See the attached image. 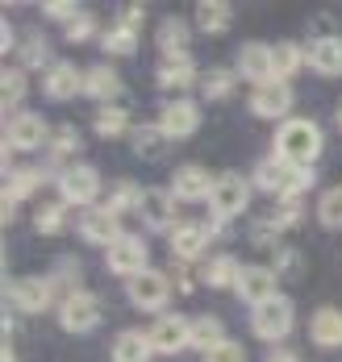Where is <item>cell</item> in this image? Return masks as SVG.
<instances>
[{"label":"cell","instance_id":"1","mask_svg":"<svg viewBox=\"0 0 342 362\" xmlns=\"http://www.w3.org/2000/svg\"><path fill=\"white\" fill-rule=\"evenodd\" d=\"M313 180H317L313 167H297V163H288L280 154L259 158V167H255V187L280 196V200H301V192H309Z\"/></svg>","mask_w":342,"mask_h":362},{"label":"cell","instance_id":"2","mask_svg":"<svg viewBox=\"0 0 342 362\" xmlns=\"http://www.w3.org/2000/svg\"><path fill=\"white\" fill-rule=\"evenodd\" d=\"M275 154L297 163V167H313V158L321 154V129L309 117H288L275 129Z\"/></svg>","mask_w":342,"mask_h":362},{"label":"cell","instance_id":"3","mask_svg":"<svg viewBox=\"0 0 342 362\" xmlns=\"http://www.w3.org/2000/svg\"><path fill=\"white\" fill-rule=\"evenodd\" d=\"M55 279L50 275H25V279H8L4 284V304L21 308L25 317H38L55 304Z\"/></svg>","mask_w":342,"mask_h":362},{"label":"cell","instance_id":"4","mask_svg":"<svg viewBox=\"0 0 342 362\" xmlns=\"http://www.w3.org/2000/svg\"><path fill=\"white\" fill-rule=\"evenodd\" d=\"M292 325H297V313H292V300L288 296H271V300H263L255 313H251V329H255V337L259 341H284L288 333H292Z\"/></svg>","mask_w":342,"mask_h":362},{"label":"cell","instance_id":"5","mask_svg":"<svg viewBox=\"0 0 342 362\" xmlns=\"http://www.w3.org/2000/svg\"><path fill=\"white\" fill-rule=\"evenodd\" d=\"M246 204H251V183L242 180L238 171H226V175H217L213 183V192H209V221H229L238 217V213H246Z\"/></svg>","mask_w":342,"mask_h":362},{"label":"cell","instance_id":"6","mask_svg":"<svg viewBox=\"0 0 342 362\" xmlns=\"http://www.w3.org/2000/svg\"><path fill=\"white\" fill-rule=\"evenodd\" d=\"M55 183H59L63 204H79V209H92V200H96V192H101V175H96V167H88V163H67Z\"/></svg>","mask_w":342,"mask_h":362},{"label":"cell","instance_id":"7","mask_svg":"<svg viewBox=\"0 0 342 362\" xmlns=\"http://www.w3.org/2000/svg\"><path fill=\"white\" fill-rule=\"evenodd\" d=\"M171 279L163 275V271H142V275H134V279H125V296H130V304L134 308H142V313H163L167 308V300H171Z\"/></svg>","mask_w":342,"mask_h":362},{"label":"cell","instance_id":"8","mask_svg":"<svg viewBox=\"0 0 342 362\" xmlns=\"http://www.w3.org/2000/svg\"><path fill=\"white\" fill-rule=\"evenodd\" d=\"M217 233H222L217 221H180L171 229V254H176V262H196Z\"/></svg>","mask_w":342,"mask_h":362},{"label":"cell","instance_id":"9","mask_svg":"<svg viewBox=\"0 0 342 362\" xmlns=\"http://www.w3.org/2000/svg\"><path fill=\"white\" fill-rule=\"evenodd\" d=\"M46 142H50V129H46V121H42L38 112H13L4 121V146L8 150L30 154V150H38Z\"/></svg>","mask_w":342,"mask_h":362},{"label":"cell","instance_id":"10","mask_svg":"<svg viewBox=\"0 0 342 362\" xmlns=\"http://www.w3.org/2000/svg\"><path fill=\"white\" fill-rule=\"evenodd\" d=\"M105 262H109V271L121 275V279H134V275L151 271V267H147V242L134 238V233H121L113 246L105 250Z\"/></svg>","mask_w":342,"mask_h":362},{"label":"cell","instance_id":"11","mask_svg":"<svg viewBox=\"0 0 342 362\" xmlns=\"http://www.w3.org/2000/svg\"><path fill=\"white\" fill-rule=\"evenodd\" d=\"M59 325L67 329V333H88V329L101 325V300L92 296V291H72V296H63V304H59Z\"/></svg>","mask_w":342,"mask_h":362},{"label":"cell","instance_id":"12","mask_svg":"<svg viewBox=\"0 0 342 362\" xmlns=\"http://www.w3.org/2000/svg\"><path fill=\"white\" fill-rule=\"evenodd\" d=\"M288 109H292V88L284 79H267L251 92V112L255 117H267V121H288Z\"/></svg>","mask_w":342,"mask_h":362},{"label":"cell","instance_id":"13","mask_svg":"<svg viewBox=\"0 0 342 362\" xmlns=\"http://www.w3.org/2000/svg\"><path fill=\"white\" fill-rule=\"evenodd\" d=\"M238 75L251 79L255 88L267 83V79H275V46H267V42H242L238 46Z\"/></svg>","mask_w":342,"mask_h":362},{"label":"cell","instance_id":"14","mask_svg":"<svg viewBox=\"0 0 342 362\" xmlns=\"http://www.w3.org/2000/svg\"><path fill=\"white\" fill-rule=\"evenodd\" d=\"M151 346L159 354H180L184 346H192V321L180 313H163L151 325Z\"/></svg>","mask_w":342,"mask_h":362},{"label":"cell","instance_id":"15","mask_svg":"<svg viewBox=\"0 0 342 362\" xmlns=\"http://www.w3.org/2000/svg\"><path fill=\"white\" fill-rule=\"evenodd\" d=\"M138 217L147 221V229H154V233L176 229L180 221H176V196H171V187H167V192H163V187H142Z\"/></svg>","mask_w":342,"mask_h":362},{"label":"cell","instance_id":"16","mask_svg":"<svg viewBox=\"0 0 342 362\" xmlns=\"http://www.w3.org/2000/svg\"><path fill=\"white\" fill-rule=\"evenodd\" d=\"M159 129L167 134V142H176V138H192L196 129H200V109L192 105V100H167L163 112H159Z\"/></svg>","mask_w":342,"mask_h":362},{"label":"cell","instance_id":"17","mask_svg":"<svg viewBox=\"0 0 342 362\" xmlns=\"http://www.w3.org/2000/svg\"><path fill=\"white\" fill-rule=\"evenodd\" d=\"M121 233H125V229H121L117 213H109L105 204H101V209H84V217H79V238H84V242H92V246H105V250H109Z\"/></svg>","mask_w":342,"mask_h":362},{"label":"cell","instance_id":"18","mask_svg":"<svg viewBox=\"0 0 342 362\" xmlns=\"http://www.w3.org/2000/svg\"><path fill=\"white\" fill-rule=\"evenodd\" d=\"M238 296L251 304V308H259L263 300H271L275 296V271L271 267H263V262H255V267H242V275H238Z\"/></svg>","mask_w":342,"mask_h":362},{"label":"cell","instance_id":"19","mask_svg":"<svg viewBox=\"0 0 342 362\" xmlns=\"http://www.w3.org/2000/svg\"><path fill=\"white\" fill-rule=\"evenodd\" d=\"M42 92L50 100H72L84 92V75L72 67V63H50L46 67V79H42Z\"/></svg>","mask_w":342,"mask_h":362},{"label":"cell","instance_id":"20","mask_svg":"<svg viewBox=\"0 0 342 362\" xmlns=\"http://www.w3.org/2000/svg\"><path fill=\"white\" fill-rule=\"evenodd\" d=\"M213 175L205 171V167H180L176 171V180H171V196L176 200H209V192H213Z\"/></svg>","mask_w":342,"mask_h":362},{"label":"cell","instance_id":"21","mask_svg":"<svg viewBox=\"0 0 342 362\" xmlns=\"http://www.w3.org/2000/svg\"><path fill=\"white\" fill-rule=\"evenodd\" d=\"M309 67L317 75H342V37L338 34H321L309 46Z\"/></svg>","mask_w":342,"mask_h":362},{"label":"cell","instance_id":"22","mask_svg":"<svg viewBox=\"0 0 342 362\" xmlns=\"http://www.w3.org/2000/svg\"><path fill=\"white\" fill-rule=\"evenodd\" d=\"M125 92V83H121V75L109 67V63H96L92 71L84 75V96H92V100H101V105H109Z\"/></svg>","mask_w":342,"mask_h":362},{"label":"cell","instance_id":"23","mask_svg":"<svg viewBox=\"0 0 342 362\" xmlns=\"http://www.w3.org/2000/svg\"><path fill=\"white\" fill-rule=\"evenodd\" d=\"M309 337H313V346H321V350H338L342 346V313L338 308H317V313L309 317Z\"/></svg>","mask_w":342,"mask_h":362},{"label":"cell","instance_id":"24","mask_svg":"<svg viewBox=\"0 0 342 362\" xmlns=\"http://www.w3.org/2000/svg\"><path fill=\"white\" fill-rule=\"evenodd\" d=\"M154 42H159V54H163V59H188V42H192L188 21H180V17H167V21L159 25Z\"/></svg>","mask_w":342,"mask_h":362},{"label":"cell","instance_id":"25","mask_svg":"<svg viewBox=\"0 0 342 362\" xmlns=\"http://www.w3.org/2000/svg\"><path fill=\"white\" fill-rule=\"evenodd\" d=\"M154 346L151 333H138V329H125L113 337V362H151Z\"/></svg>","mask_w":342,"mask_h":362},{"label":"cell","instance_id":"26","mask_svg":"<svg viewBox=\"0 0 342 362\" xmlns=\"http://www.w3.org/2000/svg\"><path fill=\"white\" fill-rule=\"evenodd\" d=\"M130 146H134L138 158L159 163V158L167 154V134H163L159 125H134V129H130Z\"/></svg>","mask_w":342,"mask_h":362},{"label":"cell","instance_id":"27","mask_svg":"<svg viewBox=\"0 0 342 362\" xmlns=\"http://www.w3.org/2000/svg\"><path fill=\"white\" fill-rule=\"evenodd\" d=\"M238 275H242V262L229 258V254L205 258V267H200V279H205L209 288H238Z\"/></svg>","mask_w":342,"mask_h":362},{"label":"cell","instance_id":"28","mask_svg":"<svg viewBox=\"0 0 342 362\" xmlns=\"http://www.w3.org/2000/svg\"><path fill=\"white\" fill-rule=\"evenodd\" d=\"M192 83H196L192 59H163L159 63V88L163 92H188Z\"/></svg>","mask_w":342,"mask_h":362},{"label":"cell","instance_id":"29","mask_svg":"<svg viewBox=\"0 0 342 362\" xmlns=\"http://www.w3.org/2000/svg\"><path fill=\"white\" fill-rule=\"evenodd\" d=\"M46 180V171L42 167H25V171H4V200H25V196H34Z\"/></svg>","mask_w":342,"mask_h":362},{"label":"cell","instance_id":"30","mask_svg":"<svg viewBox=\"0 0 342 362\" xmlns=\"http://www.w3.org/2000/svg\"><path fill=\"white\" fill-rule=\"evenodd\" d=\"M229 21H234V8L222 4V0H200L196 4V25L205 34H222V30H229Z\"/></svg>","mask_w":342,"mask_h":362},{"label":"cell","instance_id":"31","mask_svg":"<svg viewBox=\"0 0 342 362\" xmlns=\"http://www.w3.org/2000/svg\"><path fill=\"white\" fill-rule=\"evenodd\" d=\"M101 50H105L109 59H130V54L138 50V30H125V25H109V30L101 34Z\"/></svg>","mask_w":342,"mask_h":362},{"label":"cell","instance_id":"32","mask_svg":"<svg viewBox=\"0 0 342 362\" xmlns=\"http://www.w3.org/2000/svg\"><path fill=\"white\" fill-rule=\"evenodd\" d=\"M304 63H309V50H301L297 42H280V46H275V79H284V83H288Z\"/></svg>","mask_w":342,"mask_h":362},{"label":"cell","instance_id":"33","mask_svg":"<svg viewBox=\"0 0 342 362\" xmlns=\"http://www.w3.org/2000/svg\"><path fill=\"white\" fill-rule=\"evenodd\" d=\"M222 341H226V329H222V321H217L213 313L192 321V346H196V350H205V354H209V350H213V346H222Z\"/></svg>","mask_w":342,"mask_h":362},{"label":"cell","instance_id":"34","mask_svg":"<svg viewBox=\"0 0 342 362\" xmlns=\"http://www.w3.org/2000/svg\"><path fill=\"white\" fill-rule=\"evenodd\" d=\"M138 204H142V187H138L134 180H117L113 192H109V200H105V209L117 213V217H121L125 209H138Z\"/></svg>","mask_w":342,"mask_h":362},{"label":"cell","instance_id":"35","mask_svg":"<svg viewBox=\"0 0 342 362\" xmlns=\"http://www.w3.org/2000/svg\"><path fill=\"white\" fill-rule=\"evenodd\" d=\"M92 125H96V134H101V138H121V134L130 129V112L121 109V105H105V109L96 112V121H92Z\"/></svg>","mask_w":342,"mask_h":362},{"label":"cell","instance_id":"36","mask_svg":"<svg viewBox=\"0 0 342 362\" xmlns=\"http://www.w3.org/2000/svg\"><path fill=\"white\" fill-rule=\"evenodd\" d=\"M301 217H304V204H301V200H280V204H275L267 217H259V221H263L267 229H275V233H280V229L301 225Z\"/></svg>","mask_w":342,"mask_h":362},{"label":"cell","instance_id":"37","mask_svg":"<svg viewBox=\"0 0 342 362\" xmlns=\"http://www.w3.org/2000/svg\"><path fill=\"white\" fill-rule=\"evenodd\" d=\"M317 221H321V229H342V183L321 192V200H317Z\"/></svg>","mask_w":342,"mask_h":362},{"label":"cell","instance_id":"38","mask_svg":"<svg viewBox=\"0 0 342 362\" xmlns=\"http://www.w3.org/2000/svg\"><path fill=\"white\" fill-rule=\"evenodd\" d=\"M234 83H238V75L226 71V67H217V71H205V75H200V92H205L209 100H226L229 92H234Z\"/></svg>","mask_w":342,"mask_h":362},{"label":"cell","instance_id":"39","mask_svg":"<svg viewBox=\"0 0 342 362\" xmlns=\"http://www.w3.org/2000/svg\"><path fill=\"white\" fill-rule=\"evenodd\" d=\"M50 158H59V163H63V158H76L79 154V134L76 129H72V125H59V129H55V134H50Z\"/></svg>","mask_w":342,"mask_h":362},{"label":"cell","instance_id":"40","mask_svg":"<svg viewBox=\"0 0 342 362\" xmlns=\"http://www.w3.org/2000/svg\"><path fill=\"white\" fill-rule=\"evenodd\" d=\"M0 100H4V109H8V117H13V109H17V100L25 96V71L21 67H4V79H0Z\"/></svg>","mask_w":342,"mask_h":362},{"label":"cell","instance_id":"41","mask_svg":"<svg viewBox=\"0 0 342 362\" xmlns=\"http://www.w3.org/2000/svg\"><path fill=\"white\" fill-rule=\"evenodd\" d=\"M63 225H67V204L59 200V204H46L38 209V217H34V229L46 233V238H55V233H63Z\"/></svg>","mask_w":342,"mask_h":362},{"label":"cell","instance_id":"42","mask_svg":"<svg viewBox=\"0 0 342 362\" xmlns=\"http://www.w3.org/2000/svg\"><path fill=\"white\" fill-rule=\"evenodd\" d=\"M50 279H55V288H63L67 296H72V291H84V288H79V262L72 258V254H63V258L55 262Z\"/></svg>","mask_w":342,"mask_h":362},{"label":"cell","instance_id":"43","mask_svg":"<svg viewBox=\"0 0 342 362\" xmlns=\"http://www.w3.org/2000/svg\"><path fill=\"white\" fill-rule=\"evenodd\" d=\"M17 59H21L25 67H42V63H46V37H42V34L25 37V42H21V50H17Z\"/></svg>","mask_w":342,"mask_h":362},{"label":"cell","instance_id":"44","mask_svg":"<svg viewBox=\"0 0 342 362\" xmlns=\"http://www.w3.org/2000/svg\"><path fill=\"white\" fill-rule=\"evenodd\" d=\"M92 34H96V21H92L88 13H76V17L63 25V37H67V42H88Z\"/></svg>","mask_w":342,"mask_h":362},{"label":"cell","instance_id":"45","mask_svg":"<svg viewBox=\"0 0 342 362\" xmlns=\"http://www.w3.org/2000/svg\"><path fill=\"white\" fill-rule=\"evenodd\" d=\"M205 362H246V350L238 346V341H222V346H213L209 354H205Z\"/></svg>","mask_w":342,"mask_h":362},{"label":"cell","instance_id":"46","mask_svg":"<svg viewBox=\"0 0 342 362\" xmlns=\"http://www.w3.org/2000/svg\"><path fill=\"white\" fill-rule=\"evenodd\" d=\"M42 13H46L50 21H63V25H67V21L76 17L79 8L72 4V0H46V4H42Z\"/></svg>","mask_w":342,"mask_h":362},{"label":"cell","instance_id":"47","mask_svg":"<svg viewBox=\"0 0 342 362\" xmlns=\"http://www.w3.org/2000/svg\"><path fill=\"white\" fill-rule=\"evenodd\" d=\"M275 250V258H271V271H297L301 267V254L288 250V246H271Z\"/></svg>","mask_w":342,"mask_h":362},{"label":"cell","instance_id":"48","mask_svg":"<svg viewBox=\"0 0 342 362\" xmlns=\"http://www.w3.org/2000/svg\"><path fill=\"white\" fill-rule=\"evenodd\" d=\"M0 37H4V59H13V54H17V34H13V25H8V21L0 25Z\"/></svg>","mask_w":342,"mask_h":362},{"label":"cell","instance_id":"49","mask_svg":"<svg viewBox=\"0 0 342 362\" xmlns=\"http://www.w3.org/2000/svg\"><path fill=\"white\" fill-rule=\"evenodd\" d=\"M263 362H301V358H297L292 350H271V354H267Z\"/></svg>","mask_w":342,"mask_h":362},{"label":"cell","instance_id":"50","mask_svg":"<svg viewBox=\"0 0 342 362\" xmlns=\"http://www.w3.org/2000/svg\"><path fill=\"white\" fill-rule=\"evenodd\" d=\"M0 362H17V354H13V346L4 341V350H0Z\"/></svg>","mask_w":342,"mask_h":362},{"label":"cell","instance_id":"51","mask_svg":"<svg viewBox=\"0 0 342 362\" xmlns=\"http://www.w3.org/2000/svg\"><path fill=\"white\" fill-rule=\"evenodd\" d=\"M338 129H342V105H338Z\"/></svg>","mask_w":342,"mask_h":362}]
</instances>
